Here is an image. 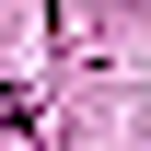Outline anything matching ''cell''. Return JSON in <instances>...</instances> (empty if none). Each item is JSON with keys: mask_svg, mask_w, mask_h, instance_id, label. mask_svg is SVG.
<instances>
[{"mask_svg": "<svg viewBox=\"0 0 151 151\" xmlns=\"http://www.w3.org/2000/svg\"><path fill=\"white\" fill-rule=\"evenodd\" d=\"M0 151H35V105L23 93H0Z\"/></svg>", "mask_w": 151, "mask_h": 151, "instance_id": "cell-1", "label": "cell"}]
</instances>
